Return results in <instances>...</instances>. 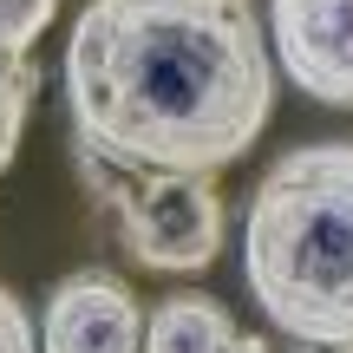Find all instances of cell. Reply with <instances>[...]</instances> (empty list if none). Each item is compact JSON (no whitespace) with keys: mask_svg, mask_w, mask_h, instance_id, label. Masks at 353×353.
Instances as JSON below:
<instances>
[{"mask_svg":"<svg viewBox=\"0 0 353 353\" xmlns=\"http://www.w3.org/2000/svg\"><path fill=\"white\" fill-rule=\"evenodd\" d=\"M249 294L288 341L353 353V138L294 144L242 216Z\"/></svg>","mask_w":353,"mask_h":353,"instance_id":"cell-2","label":"cell"},{"mask_svg":"<svg viewBox=\"0 0 353 353\" xmlns=\"http://www.w3.org/2000/svg\"><path fill=\"white\" fill-rule=\"evenodd\" d=\"M59 13V0H0V170L20 151L26 112L39 92V33Z\"/></svg>","mask_w":353,"mask_h":353,"instance_id":"cell-6","label":"cell"},{"mask_svg":"<svg viewBox=\"0 0 353 353\" xmlns=\"http://www.w3.org/2000/svg\"><path fill=\"white\" fill-rule=\"evenodd\" d=\"M79 176L92 183L99 210L118 223V242L138 268L157 275H196L223 249V190L210 176H151L112 170L99 157H79Z\"/></svg>","mask_w":353,"mask_h":353,"instance_id":"cell-3","label":"cell"},{"mask_svg":"<svg viewBox=\"0 0 353 353\" xmlns=\"http://www.w3.org/2000/svg\"><path fill=\"white\" fill-rule=\"evenodd\" d=\"M144 353H268V341L242 334L216 294L183 288L144 314Z\"/></svg>","mask_w":353,"mask_h":353,"instance_id":"cell-7","label":"cell"},{"mask_svg":"<svg viewBox=\"0 0 353 353\" xmlns=\"http://www.w3.org/2000/svg\"><path fill=\"white\" fill-rule=\"evenodd\" d=\"M39 353H144V307L125 275L72 268L39 307Z\"/></svg>","mask_w":353,"mask_h":353,"instance_id":"cell-5","label":"cell"},{"mask_svg":"<svg viewBox=\"0 0 353 353\" xmlns=\"http://www.w3.org/2000/svg\"><path fill=\"white\" fill-rule=\"evenodd\" d=\"M275 52L255 0H85L65 39L79 157L216 176L268 125Z\"/></svg>","mask_w":353,"mask_h":353,"instance_id":"cell-1","label":"cell"},{"mask_svg":"<svg viewBox=\"0 0 353 353\" xmlns=\"http://www.w3.org/2000/svg\"><path fill=\"white\" fill-rule=\"evenodd\" d=\"M268 52L294 92L353 112V0H268Z\"/></svg>","mask_w":353,"mask_h":353,"instance_id":"cell-4","label":"cell"},{"mask_svg":"<svg viewBox=\"0 0 353 353\" xmlns=\"http://www.w3.org/2000/svg\"><path fill=\"white\" fill-rule=\"evenodd\" d=\"M0 353H39V334H33V321H26V307L13 301L7 288H0Z\"/></svg>","mask_w":353,"mask_h":353,"instance_id":"cell-8","label":"cell"}]
</instances>
